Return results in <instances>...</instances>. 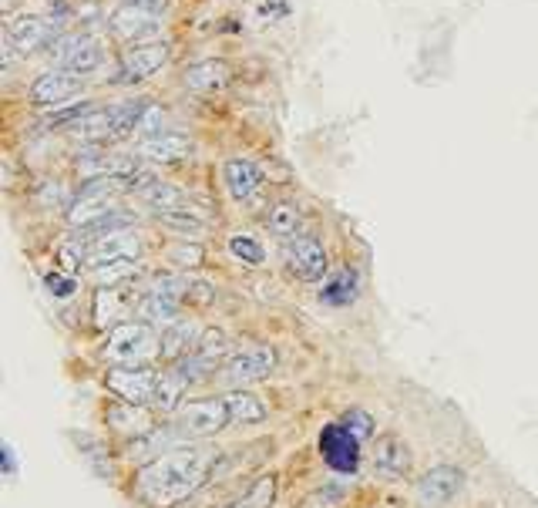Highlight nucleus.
Returning <instances> with one entry per match:
<instances>
[{
  "instance_id": "nucleus-3",
  "label": "nucleus",
  "mask_w": 538,
  "mask_h": 508,
  "mask_svg": "<svg viewBox=\"0 0 538 508\" xmlns=\"http://www.w3.org/2000/svg\"><path fill=\"white\" fill-rule=\"evenodd\" d=\"M48 54L54 68L74 71V75H91V71L101 68V61H105L101 41L91 38V34H61L48 48Z\"/></svg>"
},
{
  "instance_id": "nucleus-6",
  "label": "nucleus",
  "mask_w": 538,
  "mask_h": 508,
  "mask_svg": "<svg viewBox=\"0 0 538 508\" xmlns=\"http://www.w3.org/2000/svg\"><path fill=\"white\" fill-rule=\"evenodd\" d=\"M159 377L152 367H111L105 374V387L118 401H128V404H142L155 408V394H159Z\"/></svg>"
},
{
  "instance_id": "nucleus-19",
  "label": "nucleus",
  "mask_w": 538,
  "mask_h": 508,
  "mask_svg": "<svg viewBox=\"0 0 538 508\" xmlns=\"http://www.w3.org/2000/svg\"><path fill=\"white\" fill-rule=\"evenodd\" d=\"M105 421H108V428H115L118 434H128V438H132V434L138 438V434H148L155 428V418L148 414V408H142V404H128V401L108 404Z\"/></svg>"
},
{
  "instance_id": "nucleus-13",
  "label": "nucleus",
  "mask_w": 538,
  "mask_h": 508,
  "mask_svg": "<svg viewBox=\"0 0 538 508\" xmlns=\"http://www.w3.org/2000/svg\"><path fill=\"white\" fill-rule=\"evenodd\" d=\"M165 61H169V44L165 41H145V44H132L128 51H122V61H118V68H122V81H145L152 75H159L165 68Z\"/></svg>"
},
{
  "instance_id": "nucleus-29",
  "label": "nucleus",
  "mask_w": 538,
  "mask_h": 508,
  "mask_svg": "<svg viewBox=\"0 0 538 508\" xmlns=\"http://www.w3.org/2000/svg\"><path fill=\"white\" fill-rule=\"evenodd\" d=\"M229 253H233L243 266H263V260H266L263 243L253 239L249 233H233V236H229Z\"/></svg>"
},
{
  "instance_id": "nucleus-38",
  "label": "nucleus",
  "mask_w": 538,
  "mask_h": 508,
  "mask_svg": "<svg viewBox=\"0 0 538 508\" xmlns=\"http://www.w3.org/2000/svg\"><path fill=\"white\" fill-rule=\"evenodd\" d=\"M4 471H7V475H14V471H17V465H14V451H11V445H4Z\"/></svg>"
},
{
  "instance_id": "nucleus-26",
  "label": "nucleus",
  "mask_w": 538,
  "mask_h": 508,
  "mask_svg": "<svg viewBox=\"0 0 538 508\" xmlns=\"http://www.w3.org/2000/svg\"><path fill=\"white\" fill-rule=\"evenodd\" d=\"M226 404H229V418L233 424H259L266 421V404L259 401L253 391H229L226 394Z\"/></svg>"
},
{
  "instance_id": "nucleus-10",
  "label": "nucleus",
  "mask_w": 538,
  "mask_h": 508,
  "mask_svg": "<svg viewBox=\"0 0 538 508\" xmlns=\"http://www.w3.org/2000/svg\"><path fill=\"white\" fill-rule=\"evenodd\" d=\"M85 88V75H74V71H64V68H51L44 71V75L34 78L31 91H27V98H31V105L37 108H58L64 101H71L78 91Z\"/></svg>"
},
{
  "instance_id": "nucleus-37",
  "label": "nucleus",
  "mask_w": 538,
  "mask_h": 508,
  "mask_svg": "<svg viewBox=\"0 0 538 508\" xmlns=\"http://www.w3.org/2000/svg\"><path fill=\"white\" fill-rule=\"evenodd\" d=\"M122 4H128V7H142V11H152V14H159L162 17V11L169 7V0H122Z\"/></svg>"
},
{
  "instance_id": "nucleus-30",
  "label": "nucleus",
  "mask_w": 538,
  "mask_h": 508,
  "mask_svg": "<svg viewBox=\"0 0 538 508\" xmlns=\"http://www.w3.org/2000/svg\"><path fill=\"white\" fill-rule=\"evenodd\" d=\"M182 391H185V381L175 374H162L159 377V394H155V408H159L162 414H175L182 408Z\"/></svg>"
},
{
  "instance_id": "nucleus-9",
  "label": "nucleus",
  "mask_w": 538,
  "mask_h": 508,
  "mask_svg": "<svg viewBox=\"0 0 538 508\" xmlns=\"http://www.w3.org/2000/svg\"><path fill=\"white\" fill-rule=\"evenodd\" d=\"M461 488H465V471L458 465H434L428 475H421V482L414 485V495L421 508H444Z\"/></svg>"
},
{
  "instance_id": "nucleus-1",
  "label": "nucleus",
  "mask_w": 538,
  "mask_h": 508,
  "mask_svg": "<svg viewBox=\"0 0 538 508\" xmlns=\"http://www.w3.org/2000/svg\"><path fill=\"white\" fill-rule=\"evenodd\" d=\"M212 468H216V451L209 448L192 445L165 451L135 475V498L148 508H175L209 482Z\"/></svg>"
},
{
  "instance_id": "nucleus-7",
  "label": "nucleus",
  "mask_w": 538,
  "mask_h": 508,
  "mask_svg": "<svg viewBox=\"0 0 538 508\" xmlns=\"http://www.w3.org/2000/svg\"><path fill=\"white\" fill-rule=\"evenodd\" d=\"M317 445H320L323 465L333 468L337 475H354L360 468V438L343 421L327 424V428L320 431Z\"/></svg>"
},
{
  "instance_id": "nucleus-36",
  "label": "nucleus",
  "mask_w": 538,
  "mask_h": 508,
  "mask_svg": "<svg viewBox=\"0 0 538 508\" xmlns=\"http://www.w3.org/2000/svg\"><path fill=\"white\" fill-rule=\"evenodd\" d=\"M172 260L179 263V266H189V270H192V266L202 263V249L196 243H189V239H182V243L172 249Z\"/></svg>"
},
{
  "instance_id": "nucleus-27",
  "label": "nucleus",
  "mask_w": 538,
  "mask_h": 508,
  "mask_svg": "<svg viewBox=\"0 0 538 508\" xmlns=\"http://www.w3.org/2000/svg\"><path fill=\"white\" fill-rule=\"evenodd\" d=\"M300 223H303L300 206H293V202H276V206L266 212V229L280 239H293Z\"/></svg>"
},
{
  "instance_id": "nucleus-12",
  "label": "nucleus",
  "mask_w": 538,
  "mask_h": 508,
  "mask_svg": "<svg viewBox=\"0 0 538 508\" xmlns=\"http://www.w3.org/2000/svg\"><path fill=\"white\" fill-rule=\"evenodd\" d=\"M411 445L401 438V434H380L374 445V475L384 478V482H401V478L411 475Z\"/></svg>"
},
{
  "instance_id": "nucleus-14",
  "label": "nucleus",
  "mask_w": 538,
  "mask_h": 508,
  "mask_svg": "<svg viewBox=\"0 0 538 508\" xmlns=\"http://www.w3.org/2000/svg\"><path fill=\"white\" fill-rule=\"evenodd\" d=\"M108 27L118 41H128V44H145V38H152L155 31L162 27V17L152 14V11H142V7H115L108 17Z\"/></svg>"
},
{
  "instance_id": "nucleus-23",
  "label": "nucleus",
  "mask_w": 538,
  "mask_h": 508,
  "mask_svg": "<svg viewBox=\"0 0 538 508\" xmlns=\"http://www.w3.org/2000/svg\"><path fill=\"white\" fill-rule=\"evenodd\" d=\"M148 105H152V101L138 98V101H122V105L111 108V142L135 135L138 125H142L145 112H148Z\"/></svg>"
},
{
  "instance_id": "nucleus-32",
  "label": "nucleus",
  "mask_w": 538,
  "mask_h": 508,
  "mask_svg": "<svg viewBox=\"0 0 538 508\" xmlns=\"http://www.w3.org/2000/svg\"><path fill=\"white\" fill-rule=\"evenodd\" d=\"M135 273V260H111V263H101L95 266V276L98 283H118V280H128Z\"/></svg>"
},
{
  "instance_id": "nucleus-11",
  "label": "nucleus",
  "mask_w": 538,
  "mask_h": 508,
  "mask_svg": "<svg viewBox=\"0 0 538 508\" xmlns=\"http://www.w3.org/2000/svg\"><path fill=\"white\" fill-rule=\"evenodd\" d=\"M54 41H58V27H54L48 17L17 14L7 21V44L21 54H34L41 48H51Z\"/></svg>"
},
{
  "instance_id": "nucleus-22",
  "label": "nucleus",
  "mask_w": 538,
  "mask_h": 508,
  "mask_svg": "<svg viewBox=\"0 0 538 508\" xmlns=\"http://www.w3.org/2000/svg\"><path fill=\"white\" fill-rule=\"evenodd\" d=\"M320 300L327 307H350L357 300V273L354 270H337L330 273L320 286Z\"/></svg>"
},
{
  "instance_id": "nucleus-16",
  "label": "nucleus",
  "mask_w": 538,
  "mask_h": 508,
  "mask_svg": "<svg viewBox=\"0 0 538 508\" xmlns=\"http://www.w3.org/2000/svg\"><path fill=\"white\" fill-rule=\"evenodd\" d=\"M138 155L145 162H155V165H175V162H185L192 155V138H185L179 132H162L155 138H145L138 145Z\"/></svg>"
},
{
  "instance_id": "nucleus-21",
  "label": "nucleus",
  "mask_w": 538,
  "mask_h": 508,
  "mask_svg": "<svg viewBox=\"0 0 538 508\" xmlns=\"http://www.w3.org/2000/svg\"><path fill=\"white\" fill-rule=\"evenodd\" d=\"M95 249H91L88 263L91 266H101V263H111V260H135L138 256V236L132 233H111L105 239H91Z\"/></svg>"
},
{
  "instance_id": "nucleus-2",
  "label": "nucleus",
  "mask_w": 538,
  "mask_h": 508,
  "mask_svg": "<svg viewBox=\"0 0 538 508\" xmlns=\"http://www.w3.org/2000/svg\"><path fill=\"white\" fill-rule=\"evenodd\" d=\"M155 354H159V337L145 320L115 323L105 337V347H101V357L115 367H142Z\"/></svg>"
},
{
  "instance_id": "nucleus-24",
  "label": "nucleus",
  "mask_w": 538,
  "mask_h": 508,
  "mask_svg": "<svg viewBox=\"0 0 538 508\" xmlns=\"http://www.w3.org/2000/svg\"><path fill=\"white\" fill-rule=\"evenodd\" d=\"M68 135L81 138V142H111V108H95L85 118H78L74 125H68Z\"/></svg>"
},
{
  "instance_id": "nucleus-15",
  "label": "nucleus",
  "mask_w": 538,
  "mask_h": 508,
  "mask_svg": "<svg viewBox=\"0 0 538 508\" xmlns=\"http://www.w3.org/2000/svg\"><path fill=\"white\" fill-rule=\"evenodd\" d=\"M276 367V350L273 347H249L239 350L222 364V377L229 384H246V381H259V377H269V371Z\"/></svg>"
},
{
  "instance_id": "nucleus-5",
  "label": "nucleus",
  "mask_w": 538,
  "mask_h": 508,
  "mask_svg": "<svg viewBox=\"0 0 538 508\" xmlns=\"http://www.w3.org/2000/svg\"><path fill=\"white\" fill-rule=\"evenodd\" d=\"M175 424L182 428V434H216L222 428H229L233 418H229V404L226 397H196V401H185L179 411H175Z\"/></svg>"
},
{
  "instance_id": "nucleus-17",
  "label": "nucleus",
  "mask_w": 538,
  "mask_h": 508,
  "mask_svg": "<svg viewBox=\"0 0 538 508\" xmlns=\"http://www.w3.org/2000/svg\"><path fill=\"white\" fill-rule=\"evenodd\" d=\"M222 179H226V192L233 196L236 202H249L259 192V169L253 159H243V155H236V159H226L222 165Z\"/></svg>"
},
{
  "instance_id": "nucleus-33",
  "label": "nucleus",
  "mask_w": 538,
  "mask_h": 508,
  "mask_svg": "<svg viewBox=\"0 0 538 508\" xmlns=\"http://www.w3.org/2000/svg\"><path fill=\"white\" fill-rule=\"evenodd\" d=\"M343 424H347V428L354 431L360 441H367L370 434H374V418H370L367 411H360V408H350L347 414H343Z\"/></svg>"
},
{
  "instance_id": "nucleus-18",
  "label": "nucleus",
  "mask_w": 538,
  "mask_h": 508,
  "mask_svg": "<svg viewBox=\"0 0 538 508\" xmlns=\"http://www.w3.org/2000/svg\"><path fill=\"white\" fill-rule=\"evenodd\" d=\"M199 347V327L192 320H172L165 327V334L159 337V357L162 360H182L189 354H196Z\"/></svg>"
},
{
  "instance_id": "nucleus-25",
  "label": "nucleus",
  "mask_w": 538,
  "mask_h": 508,
  "mask_svg": "<svg viewBox=\"0 0 538 508\" xmlns=\"http://www.w3.org/2000/svg\"><path fill=\"white\" fill-rule=\"evenodd\" d=\"M138 196H142V199L148 202V206L159 212V216H165V212H182V209H185V202H189L179 186H172V182H162V179H155L152 186L142 189V192H138Z\"/></svg>"
},
{
  "instance_id": "nucleus-34",
  "label": "nucleus",
  "mask_w": 538,
  "mask_h": 508,
  "mask_svg": "<svg viewBox=\"0 0 538 508\" xmlns=\"http://www.w3.org/2000/svg\"><path fill=\"white\" fill-rule=\"evenodd\" d=\"M162 125H165V112H162L159 105H148V112H145L142 125H138V132H135V135H142V142H145V138L162 135Z\"/></svg>"
},
{
  "instance_id": "nucleus-8",
  "label": "nucleus",
  "mask_w": 538,
  "mask_h": 508,
  "mask_svg": "<svg viewBox=\"0 0 538 508\" xmlns=\"http://www.w3.org/2000/svg\"><path fill=\"white\" fill-rule=\"evenodd\" d=\"M286 270H290L296 280L303 283H317L327 280L330 273V260H327V249L317 236H296L286 246Z\"/></svg>"
},
{
  "instance_id": "nucleus-35",
  "label": "nucleus",
  "mask_w": 538,
  "mask_h": 508,
  "mask_svg": "<svg viewBox=\"0 0 538 508\" xmlns=\"http://www.w3.org/2000/svg\"><path fill=\"white\" fill-rule=\"evenodd\" d=\"M44 286H48V290H51V297H58V300L71 297V293L78 290V283H74V276H61V273H48V276H44Z\"/></svg>"
},
{
  "instance_id": "nucleus-4",
  "label": "nucleus",
  "mask_w": 538,
  "mask_h": 508,
  "mask_svg": "<svg viewBox=\"0 0 538 508\" xmlns=\"http://www.w3.org/2000/svg\"><path fill=\"white\" fill-rule=\"evenodd\" d=\"M122 186V179H95L81 189V196L71 202L68 223L78 226L85 233L88 226H95L98 219H105L115 212V192Z\"/></svg>"
},
{
  "instance_id": "nucleus-31",
  "label": "nucleus",
  "mask_w": 538,
  "mask_h": 508,
  "mask_svg": "<svg viewBox=\"0 0 538 508\" xmlns=\"http://www.w3.org/2000/svg\"><path fill=\"white\" fill-rule=\"evenodd\" d=\"M273 495H276V478H259V482H253V488L246 492V498H239V502H233L229 508H269L273 505Z\"/></svg>"
},
{
  "instance_id": "nucleus-20",
  "label": "nucleus",
  "mask_w": 538,
  "mask_h": 508,
  "mask_svg": "<svg viewBox=\"0 0 538 508\" xmlns=\"http://www.w3.org/2000/svg\"><path fill=\"white\" fill-rule=\"evenodd\" d=\"M229 78H233V68H229V61L222 58H209V61H199L192 64L189 71H185V88L189 91H219L229 85Z\"/></svg>"
},
{
  "instance_id": "nucleus-28",
  "label": "nucleus",
  "mask_w": 538,
  "mask_h": 508,
  "mask_svg": "<svg viewBox=\"0 0 538 508\" xmlns=\"http://www.w3.org/2000/svg\"><path fill=\"white\" fill-rule=\"evenodd\" d=\"M125 297L118 290H98L95 293V320L105 327V323H125Z\"/></svg>"
}]
</instances>
